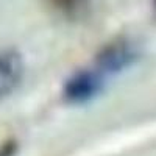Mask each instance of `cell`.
I'll return each instance as SVG.
<instances>
[{"label": "cell", "instance_id": "1", "mask_svg": "<svg viewBox=\"0 0 156 156\" xmlns=\"http://www.w3.org/2000/svg\"><path fill=\"white\" fill-rule=\"evenodd\" d=\"M140 47L129 37H117L103 45L94 58L92 67L105 78L120 73L139 61Z\"/></svg>", "mask_w": 156, "mask_h": 156}, {"label": "cell", "instance_id": "4", "mask_svg": "<svg viewBox=\"0 0 156 156\" xmlns=\"http://www.w3.org/2000/svg\"><path fill=\"white\" fill-rule=\"evenodd\" d=\"M48 3L62 17L70 20L84 17L90 8V0H48Z\"/></svg>", "mask_w": 156, "mask_h": 156}, {"label": "cell", "instance_id": "6", "mask_svg": "<svg viewBox=\"0 0 156 156\" xmlns=\"http://www.w3.org/2000/svg\"><path fill=\"white\" fill-rule=\"evenodd\" d=\"M151 5H153V9L156 11V0H151Z\"/></svg>", "mask_w": 156, "mask_h": 156}, {"label": "cell", "instance_id": "2", "mask_svg": "<svg viewBox=\"0 0 156 156\" xmlns=\"http://www.w3.org/2000/svg\"><path fill=\"white\" fill-rule=\"evenodd\" d=\"M106 84V78L94 67L73 72L62 86V98L69 105H84L94 100Z\"/></svg>", "mask_w": 156, "mask_h": 156}, {"label": "cell", "instance_id": "5", "mask_svg": "<svg viewBox=\"0 0 156 156\" xmlns=\"http://www.w3.org/2000/svg\"><path fill=\"white\" fill-rule=\"evenodd\" d=\"M19 150L16 139H8L0 144V156H16Z\"/></svg>", "mask_w": 156, "mask_h": 156}, {"label": "cell", "instance_id": "3", "mask_svg": "<svg viewBox=\"0 0 156 156\" xmlns=\"http://www.w3.org/2000/svg\"><path fill=\"white\" fill-rule=\"evenodd\" d=\"M25 64L17 50H0V100L9 97L20 86Z\"/></svg>", "mask_w": 156, "mask_h": 156}]
</instances>
